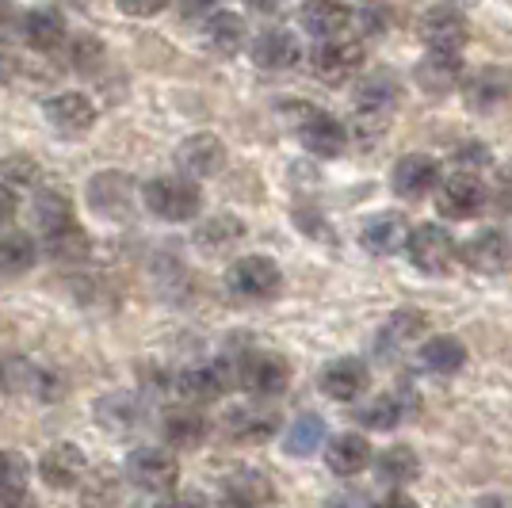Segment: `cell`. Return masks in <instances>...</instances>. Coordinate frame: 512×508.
Masks as SVG:
<instances>
[{"instance_id": "cell-39", "label": "cell", "mask_w": 512, "mask_h": 508, "mask_svg": "<svg viewBox=\"0 0 512 508\" xmlns=\"http://www.w3.org/2000/svg\"><path fill=\"white\" fill-rule=\"evenodd\" d=\"M27 478H31V466L20 451H0V497L27 493Z\"/></svg>"}, {"instance_id": "cell-44", "label": "cell", "mask_w": 512, "mask_h": 508, "mask_svg": "<svg viewBox=\"0 0 512 508\" xmlns=\"http://www.w3.org/2000/svg\"><path fill=\"white\" fill-rule=\"evenodd\" d=\"M352 20H356V23H360V27H363V31H360L363 39H367V35H371V39H379V35H383V31H386V16H383V12H379V8H363L360 16L352 12Z\"/></svg>"}, {"instance_id": "cell-24", "label": "cell", "mask_w": 512, "mask_h": 508, "mask_svg": "<svg viewBox=\"0 0 512 508\" xmlns=\"http://www.w3.org/2000/svg\"><path fill=\"white\" fill-rule=\"evenodd\" d=\"M130 199H134V184L123 172H100L96 180H88V203L104 218H123L130 211Z\"/></svg>"}, {"instance_id": "cell-6", "label": "cell", "mask_w": 512, "mask_h": 508, "mask_svg": "<svg viewBox=\"0 0 512 508\" xmlns=\"http://www.w3.org/2000/svg\"><path fill=\"white\" fill-rule=\"evenodd\" d=\"M127 478L142 493H169L180 482V463L169 447H138L127 459Z\"/></svg>"}, {"instance_id": "cell-19", "label": "cell", "mask_w": 512, "mask_h": 508, "mask_svg": "<svg viewBox=\"0 0 512 508\" xmlns=\"http://www.w3.org/2000/svg\"><path fill=\"white\" fill-rule=\"evenodd\" d=\"M512 96V73L501 65H486L474 77H467L463 85V100L470 111H497L501 104H509Z\"/></svg>"}, {"instance_id": "cell-49", "label": "cell", "mask_w": 512, "mask_h": 508, "mask_svg": "<svg viewBox=\"0 0 512 508\" xmlns=\"http://www.w3.org/2000/svg\"><path fill=\"white\" fill-rule=\"evenodd\" d=\"M371 508H417V501L409 497V493H402V489H394V493H386V497H379Z\"/></svg>"}, {"instance_id": "cell-40", "label": "cell", "mask_w": 512, "mask_h": 508, "mask_svg": "<svg viewBox=\"0 0 512 508\" xmlns=\"http://www.w3.org/2000/svg\"><path fill=\"white\" fill-rule=\"evenodd\" d=\"M81 497H85V508H111L115 505V497H119V482H115V474L100 466V470H92V482L81 489Z\"/></svg>"}, {"instance_id": "cell-4", "label": "cell", "mask_w": 512, "mask_h": 508, "mask_svg": "<svg viewBox=\"0 0 512 508\" xmlns=\"http://www.w3.org/2000/svg\"><path fill=\"white\" fill-rule=\"evenodd\" d=\"M226 287L241 302H268V298L279 295L283 272H279V264L272 256H241L226 272Z\"/></svg>"}, {"instance_id": "cell-22", "label": "cell", "mask_w": 512, "mask_h": 508, "mask_svg": "<svg viewBox=\"0 0 512 508\" xmlns=\"http://www.w3.org/2000/svg\"><path fill=\"white\" fill-rule=\"evenodd\" d=\"M218 497H222V508H264L268 501H276V486L260 470H237L222 482Z\"/></svg>"}, {"instance_id": "cell-25", "label": "cell", "mask_w": 512, "mask_h": 508, "mask_svg": "<svg viewBox=\"0 0 512 508\" xmlns=\"http://www.w3.org/2000/svg\"><path fill=\"white\" fill-rule=\"evenodd\" d=\"M20 39L31 50H58L65 43V16L58 8H31V12H23L20 20Z\"/></svg>"}, {"instance_id": "cell-20", "label": "cell", "mask_w": 512, "mask_h": 508, "mask_svg": "<svg viewBox=\"0 0 512 508\" xmlns=\"http://www.w3.org/2000/svg\"><path fill=\"white\" fill-rule=\"evenodd\" d=\"M421 35H425L428 50H455V54H463V46L470 39V23L459 8L444 4V8H432L425 16Z\"/></svg>"}, {"instance_id": "cell-18", "label": "cell", "mask_w": 512, "mask_h": 508, "mask_svg": "<svg viewBox=\"0 0 512 508\" xmlns=\"http://www.w3.org/2000/svg\"><path fill=\"white\" fill-rule=\"evenodd\" d=\"M367 363L356 356H341V360L325 363L318 375V386L325 398L333 402H356L363 390H367Z\"/></svg>"}, {"instance_id": "cell-5", "label": "cell", "mask_w": 512, "mask_h": 508, "mask_svg": "<svg viewBox=\"0 0 512 508\" xmlns=\"http://www.w3.org/2000/svg\"><path fill=\"white\" fill-rule=\"evenodd\" d=\"M237 371V386H245L256 398H276L291 386V363L279 352H268V348H253L245 352Z\"/></svg>"}, {"instance_id": "cell-9", "label": "cell", "mask_w": 512, "mask_h": 508, "mask_svg": "<svg viewBox=\"0 0 512 508\" xmlns=\"http://www.w3.org/2000/svg\"><path fill=\"white\" fill-rule=\"evenodd\" d=\"M459 260L478 276H505L512 272V241L505 230H482L474 233L467 245L459 249Z\"/></svg>"}, {"instance_id": "cell-31", "label": "cell", "mask_w": 512, "mask_h": 508, "mask_svg": "<svg viewBox=\"0 0 512 508\" xmlns=\"http://www.w3.org/2000/svg\"><path fill=\"white\" fill-rule=\"evenodd\" d=\"M428 321L425 314H417V310H398L394 318L386 321V329L379 333V356L383 360H394L402 348L409 344H417V340L425 337Z\"/></svg>"}, {"instance_id": "cell-8", "label": "cell", "mask_w": 512, "mask_h": 508, "mask_svg": "<svg viewBox=\"0 0 512 508\" xmlns=\"http://www.w3.org/2000/svg\"><path fill=\"white\" fill-rule=\"evenodd\" d=\"M176 386H180V394H184L192 405H211V402L226 398V394L234 390L237 371L222 360L218 363H195V367H188V371H180Z\"/></svg>"}, {"instance_id": "cell-47", "label": "cell", "mask_w": 512, "mask_h": 508, "mask_svg": "<svg viewBox=\"0 0 512 508\" xmlns=\"http://www.w3.org/2000/svg\"><path fill=\"white\" fill-rule=\"evenodd\" d=\"M20 12H16V4L12 0H0V43L12 35V31H20Z\"/></svg>"}, {"instance_id": "cell-29", "label": "cell", "mask_w": 512, "mask_h": 508, "mask_svg": "<svg viewBox=\"0 0 512 508\" xmlns=\"http://www.w3.org/2000/svg\"><path fill=\"white\" fill-rule=\"evenodd\" d=\"M325 463H329L333 474H341V478H356L371 463V444L363 440L360 432H341L337 440L325 444Z\"/></svg>"}, {"instance_id": "cell-26", "label": "cell", "mask_w": 512, "mask_h": 508, "mask_svg": "<svg viewBox=\"0 0 512 508\" xmlns=\"http://www.w3.org/2000/svg\"><path fill=\"white\" fill-rule=\"evenodd\" d=\"M199 27H203V31H199L203 46H207L211 54H222V58L237 54V50L245 46V31H249L237 12H211Z\"/></svg>"}, {"instance_id": "cell-50", "label": "cell", "mask_w": 512, "mask_h": 508, "mask_svg": "<svg viewBox=\"0 0 512 508\" xmlns=\"http://www.w3.org/2000/svg\"><path fill=\"white\" fill-rule=\"evenodd\" d=\"M16 69H20V62H16V58H12V54L0 46V88L16 81Z\"/></svg>"}, {"instance_id": "cell-12", "label": "cell", "mask_w": 512, "mask_h": 508, "mask_svg": "<svg viewBox=\"0 0 512 508\" xmlns=\"http://www.w3.org/2000/svg\"><path fill=\"white\" fill-rule=\"evenodd\" d=\"M222 432L234 444H264L279 432V409H272V405H237L222 417Z\"/></svg>"}, {"instance_id": "cell-46", "label": "cell", "mask_w": 512, "mask_h": 508, "mask_svg": "<svg viewBox=\"0 0 512 508\" xmlns=\"http://www.w3.org/2000/svg\"><path fill=\"white\" fill-rule=\"evenodd\" d=\"M16 211H20L16 191H12V184H8V180H0V226H8V222L16 218Z\"/></svg>"}, {"instance_id": "cell-42", "label": "cell", "mask_w": 512, "mask_h": 508, "mask_svg": "<svg viewBox=\"0 0 512 508\" xmlns=\"http://www.w3.org/2000/svg\"><path fill=\"white\" fill-rule=\"evenodd\" d=\"M123 16H134V20H150L157 12H165L172 0H115Z\"/></svg>"}, {"instance_id": "cell-28", "label": "cell", "mask_w": 512, "mask_h": 508, "mask_svg": "<svg viewBox=\"0 0 512 508\" xmlns=\"http://www.w3.org/2000/svg\"><path fill=\"white\" fill-rule=\"evenodd\" d=\"M421 367L432 371V375H440V379L459 375L467 367V344L459 337H448V333L421 340Z\"/></svg>"}, {"instance_id": "cell-53", "label": "cell", "mask_w": 512, "mask_h": 508, "mask_svg": "<svg viewBox=\"0 0 512 508\" xmlns=\"http://www.w3.org/2000/svg\"><path fill=\"white\" fill-rule=\"evenodd\" d=\"M0 508H31V497L20 493V497H0Z\"/></svg>"}, {"instance_id": "cell-41", "label": "cell", "mask_w": 512, "mask_h": 508, "mask_svg": "<svg viewBox=\"0 0 512 508\" xmlns=\"http://www.w3.org/2000/svg\"><path fill=\"white\" fill-rule=\"evenodd\" d=\"M490 203L497 211H512V165H501V172H497V180H493L490 188Z\"/></svg>"}, {"instance_id": "cell-14", "label": "cell", "mask_w": 512, "mask_h": 508, "mask_svg": "<svg viewBox=\"0 0 512 508\" xmlns=\"http://www.w3.org/2000/svg\"><path fill=\"white\" fill-rule=\"evenodd\" d=\"M253 62L268 73H287L302 62V43L287 27H268L253 39Z\"/></svg>"}, {"instance_id": "cell-35", "label": "cell", "mask_w": 512, "mask_h": 508, "mask_svg": "<svg viewBox=\"0 0 512 508\" xmlns=\"http://www.w3.org/2000/svg\"><path fill=\"white\" fill-rule=\"evenodd\" d=\"M375 470H379V478H383L386 486L402 489L421 474V459H417V451L409 444H394L375 459Z\"/></svg>"}, {"instance_id": "cell-51", "label": "cell", "mask_w": 512, "mask_h": 508, "mask_svg": "<svg viewBox=\"0 0 512 508\" xmlns=\"http://www.w3.org/2000/svg\"><path fill=\"white\" fill-rule=\"evenodd\" d=\"M161 508H207V501H203L199 493H176V497H169Z\"/></svg>"}, {"instance_id": "cell-36", "label": "cell", "mask_w": 512, "mask_h": 508, "mask_svg": "<svg viewBox=\"0 0 512 508\" xmlns=\"http://www.w3.org/2000/svg\"><path fill=\"white\" fill-rule=\"evenodd\" d=\"M31 218H35V226H43V233H54L73 222V203L65 199V191L46 188L31 199Z\"/></svg>"}, {"instance_id": "cell-43", "label": "cell", "mask_w": 512, "mask_h": 508, "mask_svg": "<svg viewBox=\"0 0 512 508\" xmlns=\"http://www.w3.org/2000/svg\"><path fill=\"white\" fill-rule=\"evenodd\" d=\"M455 165H459V169H467V172L482 169V165H490V149L478 146V142H467V146L455 149Z\"/></svg>"}, {"instance_id": "cell-55", "label": "cell", "mask_w": 512, "mask_h": 508, "mask_svg": "<svg viewBox=\"0 0 512 508\" xmlns=\"http://www.w3.org/2000/svg\"><path fill=\"white\" fill-rule=\"evenodd\" d=\"M283 0H249V8H256V12H276Z\"/></svg>"}, {"instance_id": "cell-13", "label": "cell", "mask_w": 512, "mask_h": 508, "mask_svg": "<svg viewBox=\"0 0 512 508\" xmlns=\"http://www.w3.org/2000/svg\"><path fill=\"white\" fill-rule=\"evenodd\" d=\"M299 138L314 157H341L344 146H348V127H344L337 115L310 107V111L302 115Z\"/></svg>"}, {"instance_id": "cell-27", "label": "cell", "mask_w": 512, "mask_h": 508, "mask_svg": "<svg viewBox=\"0 0 512 508\" xmlns=\"http://www.w3.org/2000/svg\"><path fill=\"white\" fill-rule=\"evenodd\" d=\"M245 241V222L237 214H214L195 230V245L207 256H226L234 253L237 245Z\"/></svg>"}, {"instance_id": "cell-11", "label": "cell", "mask_w": 512, "mask_h": 508, "mask_svg": "<svg viewBox=\"0 0 512 508\" xmlns=\"http://www.w3.org/2000/svg\"><path fill=\"white\" fill-rule=\"evenodd\" d=\"M440 184V161L436 157H428V153H406L394 172H390V188L394 195H402L409 203H417V199H425L432 195Z\"/></svg>"}, {"instance_id": "cell-16", "label": "cell", "mask_w": 512, "mask_h": 508, "mask_svg": "<svg viewBox=\"0 0 512 508\" xmlns=\"http://www.w3.org/2000/svg\"><path fill=\"white\" fill-rule=\"evenodd\" d=\"M39 478L50 489H73L88 478V459L77 444H54L39 459Z\"/></svg>"}, {"instance_id": "cell-37", "label": "cell", "mask_w": 512, "mask_h": 508, "mask_svg": "<svg viewBox=\"0 0 512 508\" xmlns=\"http://www.w3.org/2000/svg\"><path fill=\"white\" fill-rule=\"evenodd\" d=\"M321 444H325V421H321L318 413H302V417H295V424H291L287 436H283L287 455H295V459L314 455Z\"/></svg>"}, {"instance_id": "cell-30", "label": "cell", "mask_w": 512, "mask_h": 508, "mask_svg": "<svg viewBox=\"0 0 512 508\" xmlns=\"http://www.w3.org/2000/svg\"><path fill=\"white\" fill-rule=\"evenodd\" d=\"M207 432H211V421L199 409H169L161 424V436L169 440V447H180V451L199 447L207 440Z\"/></svg>"}, {"instance_id": "cell-33", "label": "cell", "mask_w": 512, "mask_h": 508, "mask_svg": "<svg viewBox=\"0 0 512 508\" xmlns=\"http://www.w3.org/2000/svg\"><path fill=\"white\" fill-rule=\"evenodd\" d=\"M406 417H409V402H406V394H398V390L371 398V402L356 413V421H360L363 428H371V432H390V428H398Z\"/></svg>"}, {"instance_id": "cell-54", "label": "cell", "mask_w": 512, "mask_h": 508, "mask_svg": "<svg viewBox=\"0 0 512 508\" xmlns=\"http://www.w3.org/2000/svg\"><path fill=\"white\" fill-rule=\"evenodd\" d=\"M470 508H512L509 501H501V497H482V501H474Z\"/></svg>"}, {"instance_id": "cell-32", "label": "cell", "mask_w": 512, "mask_h": 508, "mask_svg": "<svg viewBox=\"0 0 512 508\" xmlns=\"http://www.w3.org/2000/svg\"><path fill=\"white\" fill-rule=\"evenodd\" d=\"M394 104H398V81L390 73H367L356 88V107L367 119H386Z\"/></svg>"}, {"instance_id": "cell-23", "label": "cell", "mask_w": 512, "mask_h": 508, "mask_svg": "<svg viewBox=\"0 0 512 508\" xmlns=\"http://www.w3.org/2000/svg\"><path fill=\"white\" fill-rule=\"evenodd\" d=\"M299 20H302V27H306V35H314V39H333V35L348 31V23H352V4H348V0H302Z\"/></svg>"}, {"instance_id": "cell-52", "label": "cell", "mask_w": 512, "mask_h": 508, "mask_svg": "<svg viewBox=\"0 0 512 508\" xmlns=\"http://www.w3.org/2000/svg\"><path fill=\"white\" fill-rule=\"evenodd\" d=\"M8 176H16V180H35V161H23V157L8 161Z\"/></svg>"}, {"instance_id": "cell-21", "label": "cell", "mask_w": 512, "mask_h": 508, "mask_svg": "<svg viewBox=\"0 0 512 508\" xmlns=\"http://www.w3.org/2000/svg\"><path fill=\"white\" fill-rule=\"evenodd\" d=\"M406 241H409V222L394 211H383V214H375V218H367V222H363V230H360V245L371 256L402 253V249H406Z\"/></svg>"}, {"instance_id": "cell-34", "label": "cell", "mask_w": 512, "mask_h": 508, "mask_svg": "<svg viewBox=\"0 0 512 508\" xmlns=\"http://www.w3.org/2000/svg\"><path fill=\"white\" fill-rule=\"evenodd\" d=\"M35 260H39V245L31 233H0V276H23V272H31Z\"/></svg>"}, {"instance_id": "cell-1", "label": "cell", "mask_w": 512, "mask_h": 508, "mask_svg": "<svg viewBox=\"0 0 512 508\" xmlns=\"http://www.w3.org/2000/svg\"><path fill=\"white\" fill-rule=\"evenodd\" d=\"M142 203L161 222H192L195 214L203 211V191L184 172L180 176H157L142 188Z\"/></svg>"}, {"instance_id": "cell-3", "label": "cell", "mask_w": 512, "mask_h": 508, "mask_svg": "<svg viewBox=\"0 0 512 508\" xmlns=\"http://www.w3.org/2000/svg\"><path fill=\"white\" fill-rule=\"evenodd\" d=\"M490 203V188L482 184L478 172H451L448 180L436 184V211L451 218V222H467V218H478Z\"/></svg>"}, {"instance_id": "cell-45", "label": "cell", "mask_w": 512, "mask_h": 508, "mask_svg": "<svg viewBox=\"0 0 512 508\" xmlns=\"http://www.w3.org/2000/svg\"><path fill=\"white\" fill-rule=\"evenodd\" d=\"M211 12H218V0H180V16L184 20H207Z\"/></svg>"}, {"instance_id": "cell-15", "label": "cell", "mask_w": 512, "mask_h": 508, "mask_svg": "<svg viewBox=\"0 0 512 508\" xmlns=\"http://www.w3.org/2000/svg\"><path fill=\"white\" fill-rule=\"evenodd\" d=\"M413 81L428 96H448L451 88L463 81V54L455 50H428L413 69Z\"/></svg>"}, {"instance_id": "cell-48", "label": "cell", "mask_w": 512, "mask_h": 508, "mask_svg": "<svg viewBox=\"0 0 512 508\" xmlns=\"http://www.w3.org/2000/svg\"><path fill=\"white\" fill-rule=\"evenodd\" d=\"M96 58H100V43H92V39H85V43L77 46V54H73V69H81V73H88V69L96 65Z\"/></svg>"}, {"instance_id": "cell-17", "label": "cell", "mask_w": 512, "mask_h": 508, "mask_svg": "<svg viewBox=\"0 0 512 508\" xmlns=\"http://www.w3.org/2000/svg\"><path fill=\"white\" fill-rule=\"evenodd\" d=\"M176 161H180L184 176H192V180H207V176L226 169V142H222V138H214V134H192V138H184V142H180Z\"/></svg>"}, {"instance_id": "cell-7", "label": "cell", "mask_w": 512, "mask_h": 508, "mask_svg": "<svg viewBox=\"0 0 512 508\" xmlns=\"http://www.w3.org/2000/svg\"><path fill=\"white\" fill-rule=\"evenodd\" d=\"M310 69L325 85H344L348 77H356L363 69V46L356 39H344V35L321 39L318 50L310 54Z\"/></svg>"}, {"instance_id": "cell-2", "label": "cell", "mask_w": 512, "mask_h": 508, "mask_svg": "<svg viewBox=\"0 0 512 508\" xmlns=\"http://www.w3.org/2000/svg\"><path fill=\"white\" fill-rule=\"evenodd\" d=\"M406 256L417 272H425V276H444V272L455 268V260H459V245H455V237H451L444 226L425 222V226H413V230H409Z\"/></svg>"}, {"instance_id": "cell-10", "label": "cell", "mask_w": 512, "mask_h": 508, "mask_svg": "<svg viewBox=\"0 0 512 508\" xmlns=\"http://www.w3.org/2000/svg\"><path fill=\"white\" fill-rule=\"evenodd\" d=\"M43 111L46 123L62 138H85L88 130L96 127V119H100V111H96V104L88 100L85 92H58V96L46 100Z\"/></svg>"}, {"instance_id": "cell-38", "label": "cell", "mask_w": 512, "mask_h": 508, "mask_svg": "<svg viewBox=\"0 0 512 508\" xmlns=\"http://www.w3.org/2000/svg\"><path fill=\"white\" fill-rule=\"evenodd\" d=\"M46 253L54 260H81V256H88V233L77 222H69L62 230L46 233Z\"/></svg>"}]
</instances>
